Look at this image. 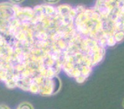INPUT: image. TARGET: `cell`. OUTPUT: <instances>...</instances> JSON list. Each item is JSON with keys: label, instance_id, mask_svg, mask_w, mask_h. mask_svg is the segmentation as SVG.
I'll use <instances>...</instances> for the list:
<instances>
[{"label": "cell", "instance_id": "3", "mask_svg": "<svg viewBox=\"0 0 124 109\" xmlns=\"http://www.w3.org/2000/svg\"><path fill=\"white\" fill-rule=\"evenodd\" d=\"M9 1L14 4H20L22 3L24 0H9Z\"/></svg>", "mask_w": 124, "mask_h": 109}, {"label": "cell", "instance_id": "1", "mask_svg": "<svg viewBox=\"0 0 124 109\" xmlns=\"http://www.w3.org/2000/svg\"><path fill=\"white\" fill-rule=\"evenodd\" d=\"M16 109H34V108L29 102H23L18 105Z\"/></svg>", "mask_w": 124, "mask_h": 109}, {"label": "cell", "instance_id": "4", "mask_svg": "<svg viewBox=\"0 0 124 109\" xmlns=\"http://www.w3.org/2000/svg\"><path fill=\"white\" fill-rule=\"evenodd\" d=\"M0 109H10L8 106L5 105V104H1V105Z\"/></svg>", "mask_w": 124, "mask_h": 109}, {"label": "cell", "instance_id": "2", "mask_svg": "<svg viewBox=\"0 0 124 109\" xmlns=\"http://www.w3.org/2000/svg\"><path fill=\"white\" fill-rule=\"evenodd\" d=\"M44 2L48 4H55L59 3L60 0H43Z\"/></svg>", "mask_w": 124, "mask_h": 109}, {"label": "cell", "instance_id": "5", "mask_svg": "<svg viewBox=\"0 0 124 109\" xmlns=\"http://www.w3.org/2000/svg\"><path fill=\"white\" fill-rule=\"evenodd\" d=\"M122 107H123V108H124V99H123V101H122Z\"/></svg>", "mask_w": 124, "mask_h": 109}]
</instances>
